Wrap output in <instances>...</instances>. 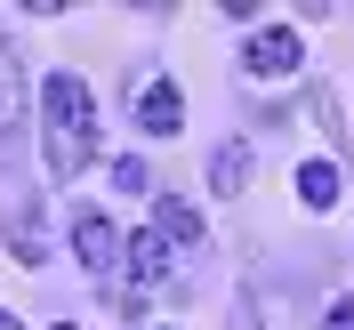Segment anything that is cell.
Listing matches in <instances>:
<instances>
[{
	"label": "cell",
	"mask_w": 354,
	"mask_h": 330,
	"mask_svg": "<svg viewBox=\"0 0 354 330\" xmlns=\"http://www.w3.org/2000/svg\"><path fill=\"white\" fill-rule=\"evenodd\" d=\"M57 330H81V322H57Z\"/></svg>",
	"instance_id": "14"
},
{
	"label": "cell",
	"mask_w": 354,
	"mask_h": 330,
	"mask_svg": "<svg viewBox=\"0 0 354 330\" xmlns=\"http://www.w3.org/2000/svg\"><path fill=\"white\" fill-rule=\"evenodd\" d=\"M73 258H81L88 274H97V282H105L113 266H121V234H113V218L81 210V218H73Z\"/></svg>",
	"instance_id": "5"
},
{
	"label": "cell",
	"mask_w": 354,
	"mask_h": 330,
	"mask_svg": "<svg viewBox=\"0 0 354 330\" xmlns=\"http://www.w3.org/2000/svg\"><path fill=\"white\" fill-rule=\"evenodd\" d=\"M113 185H121V194H145V161L121 154V161H113Z\"/></svg>",
	"instance_id": "11"
},
{
	"label": "cell",
	"mask_w": 354,
	"mask_h": 330,
	"mask_svg": "<svg viewBox=\"0 0 354 330\" xmlns=\"http://www.w3.org/2000/svg\"><path fill=\"white\" fill-rule=\"evenodd\" d=\"M242 65L258 73V81H282V73L306 65V41H298V24H258L242 41Z\"/></svg>",
	"instance_id": "2"
},
{
	"label": "cell",
	"mask_w": 354,
	"mask_h": 330,
	"mask_svg": "<svg viewBox=\"0 0 354 330\" xmlns=\"http://www.w3.org/2000/svg\"><path fill=\"white\" fill-rule=\"evenodd\" d=\"M338 177H346V169H338L330 154H314L306 169H298V201H306V210H330V201H338Z\"/></svg>",
	"instance_id": "9"
},
{
	"label": "cell",
	"mask_w": 354,
	"mask_h": 330,
	"mask_svg": "<svg viewBox=\"0 0 354 330\" xmlns=\"http://www.w3.org/2000/svg\"><path fill=\"white\" fill-rule=\"evenodd\" d=\"M97 154H105V129H97L88 81L81 73H48L41 81V161H48V177L65 185V177H81Z\"/></svg>",
	"instance_id": "1"
},
{
	"label": "cell",
	"mask_w": 354,
	"mask_h": 330,
	"mask_svg": "<svg viewBox=\"0 0 354 330\" xmlns=\"http://www.w3.org/2000/svg\"><path fill=\"white\" fill-rule=\"evenodd\" d=\"M209 185H218V194H242L250 185V145L242 137H225L218 154H209Z\"/></svg>",
	"instance_id": "10"
},
{
	"label": "cell",
	"mask_w": 354,
	"mask_h": 330,
	"mask_svg": "<svg viewBox=\"0 0 354 330\" xmlns=\"http://www.w3.org/2000/svg\"><path fill=\"white\" fill-rule=\"evenodd\" d=\"M322 330H354V298H330L322 306Z\"/></svg>",
	"instance_id": "12"
},
{
	"label": "cell",
	"mask_w": 354,
	"mask_h": 330,
	"mask_svg": "<svg viewBox=\"0 0 354 330\" xmlns=\"http://www.w3.org/2000/svg\"><path fill=\"white\" fill-rule=\"evenodd\" d=\"M17 129H24V65L0 41V145H17Z\"/></svg>",
	"instance_id": "7"
},
{
	"label": "cell",
	"mask_w": 354,
	"mask_h": 330,
	"mask_svg": "<svg viewBox=\"0 0 354 330\" xmlns=\"http://www.w3.org/2000/svg\"><path fill=\"white\" fill-rule=\"evenodd\" d=\"M8 258L17 266H48V210H41V194H17L8 201Z\"/></svg>",
	"instance_id": "3"
},
{
	"label": "cell",
	"mask_w": 354,
	"mask_h": 330,
	"mask_svg": "<svg viewBox=\"0 0 354 330\" xmlns=\"http://www.w3.org/2000/svg\"><path fill=\"white\" fill-rule=\"evenodd\" d=\"M0 330H24V322H17V314H0Z\"/></svg>",
	"instance_id": "13"
},
{
	"label": "cell",
	"mask_w": 354,
	"mask_h": 330,
	"mask_svg": "<svg viewBox=\"0 0 354 330\" xmlns=\"http://www.w3.org/2000/svg\"><path fill=\"white\" fill-rule=\"evenodd\" d=\"M153 234H161V242H177V250H194L209 226H201V210H194L185 194H161V201H153Z\"/></svg>",
	"instance_id": "6"
},
{
	"label": "cell",
	"mask_w": 354,
	"mask_h": 330,
	"mask_svg": "<svg viewBox=\"0 0 354 330\" xmlns=\"http://www.w3.org/2000/svg\"><path fill=\"white\" fill-rule=\"evenodd\" d=\"M129 274H137L145 290H161V282H169V242H161L153 226H137V234H129Z\"/></svg>",
	"instance_id": "8"
},
{
	"label": "cell",
	"mask_w": 354,
	"mask_h": 330,
	"mask_svg": "<svg viewBox=\"0 0 354 330\" xmlns=\"http://www.w3.org/2000/svg\"><path fill=\"white\" fill-rule=\"evenodd\" d=\"M129 113H137L145 137H177V129H185V97H177V81H161V73L129 97Z\"/></svg>",
	"instance_id": "4"
}]
</instances>
